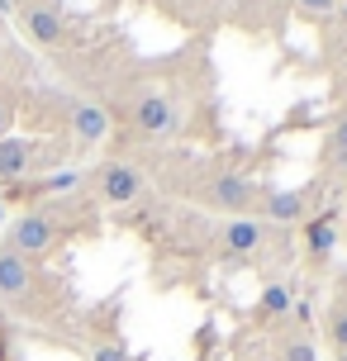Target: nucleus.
<instances>
[{
  "label": "nucleus",
  "instance_id": "nucleus-1",
  "mask_svg": "<svg viewBox=\"0 0 347 361\" xmlns=\"http://www.w3.org/2000/svg\"><path fill=\"white\" fill-rule=\"evenodd\" d=\"M143 190H147L143 171L128 166V162H105V166H100V176H95V195L105 200V204H133Z\"/></svg>",
  "mask_w": 347,
  "mask_h": 361
},
{
  "label": "nucleus",
  "instance_id": "nucleus-2",
  "mask_svg": "<svg viewBox=\"0 0 347 361\" xmlns=\"http://www.w3.org/2000/svg\"><path fill=\"white\" fill-rule=\"evenodd\" d=\"M200 200H205V204H214V209H224V214L233 219V214H248V209H252L257 185L248 176H214L200 190Z\"/></svg>",
  "mask_w": 347,
  "mask_h": 361
},
{
  "label": "nucleus",
  "instance_id": "nucleus-3",
  "mask_svg": "<svg viewBox=\"0 0 347 361\" xmlns=\"http://www.w3.org/2000/svg\"><path fill=\"white\" fill-rule=\"evenodd\" d=\"M53 238H57V224L48 214H19L15 228H10V247L34 262V257H43L48 247H53Z\"/></svg>",
  "mask_w": 347,
  "mask_h": 361
},
{
  "label": "nucleus",
  "instance_id": "nucleus-4",
  "mask_svg": "<svg viewBox=\"0 0 347 361\" xmlns=\"http://www.w3.org/2000/svg\"><path fill=\"white\" fill-rule=\"evenodd\" d=\"M133 124H138V133H147V138H166V133L181 128V114H176V105H171L166 95H143V100L133 105Z\"/></svg>",
  "mask_w": 347,
  "mask_h": 361
},
{
  "label": "nucleus",
  "instance_id": "nucleus-5",
  "mask_svg": "<svg viewBox=\"0 0 347 361\" xmlns=\"http://www.w3.org/2000/svg\"><path fill=\"white\" fill-rule=\"evenodd\" d=\"M19 24H24V34L43 43V48H62L67 43V24L57 15V5H24L19 10Z\"/></svg>",
  "mask_w": 347,
  "mask_h": 361
},
{
  "label": "nucleus",
  "instance_id": "nucleus-6",
  "mask_svg": "<svg viewBox=\"0 0 347 361\" xmlns=\"http://www.w3.org/2000/svg\"><path fill=\"white\" fill-rule=\"evenodd\" d=\"M262 243H267V224H262V219L233 214L229 224H224V247H229V257H243V262H248Z\"/></svg>",
  "mask_w": 347,
  "mask_h": 361
},
{
  "label": "nucleus",
  "instance_id": "nucleus-7",
  "mask_svg": "<svg viewBox=\"0 0 347 361\" xmlns=\"http://www.w3.org/2000/svg\"><path fill=\"white\" fill-rule=\"evenodd\" d=\"M29 286H34V262L19 257L15 247L5 243V247H0V295H5V300H24Z\"/></svg>",
  "mask_w": 347,
  "mask_h": 361
},
{
  "label": "nucleus",
  "instance_id": "nucleus-8",
  "mask_svg": "<svg viewBox=\"0 0 347 361\" xmlns=\"http://www.w3.org/2000/svg\"><path fill=\"white\" fill-rule=\"evenodd\" d=\"M310 209V190H267L262 195V224H300Z\"/></svg>",
  "mask_w": 347,
  "mask_h": 361
},
{
  "label": "nucleus",
  "instance_id": "nucleus-9",
  "mask_svg": "<svg viewBox=\"0 0 347 361\" xmlns=\"http://www.w3.org/2000/svg\"><path fill=\"white\" fill-rule=\"evenodd\" d=\"M338 243H343V224L333 214H319L305 224V252L314 257V262H329L333 252H338Z\"/></svg>",
  "mask_w": 347,
  "mask_h": 361
},
{
  "label": "nucleus",
  "instance_id": "nucleus-10",
  "mask_svg": "<svg viewBox=\"0 0 347 361\" xmlns=\"http://www.w3.org/2000/svg\"><path fill=\"white\" fill-rule=\"evenodd\" d=\"M72 133H76V143L95 147L105 133H110V114H105L100 105H91V100H76L72 105Z\"/></svg>",
  "mask_w": 347,
  "mask_h": 361
},
{
  "label": "nucleus",
  "instance_id": "nucleus-11",
  "mask_svg": "<svg viewBox=\"0 0 347 361\" xmlns=\"http://www.w3.org/2000/svg\"><path fill=\"white\" fill-rule=\"evenodd\" d=\"M38 147L29 138H0V180H19L29 166H34Z\"/></svg>",
  "mask_w": 347,
  "mask_h": 361
},
{
  "label": "nucleus",
  "instance_id": "nucleus-12",
  "mask_svg": "<svg viewBox=\"0 0 347 361\" xmlns=\"http://www.w3.org/2000/svg\"><path fill=\"white\" fill-rule=\"evenodd\" d=\"M295 309V300H291V290L286 286H262V295H257V314H262V319H286V314H291Z\"/></svg>",
  "mask_w": 347,
  "mask_h": 361
},
{
  "label": "nucleus",
  "instance_id": "nucleus-13",
  "mask_svg": "<svg viewBox=\"0 0 347 361\" xmlns=\"http://www.w3.org/2000/svg\"><path fill=\"white\" fill-rule=\"evenodd\" d=\"M281 361H319V347H314L305 333H295V338L281 343Z\"/></svg>",
  "mask_w": 347,
  "mask_h": 361
},
{
  "label": "nucleus",
  "instance_id": "nucleus-14",
  "mask_svg": "<svg viewBox=\"0 0 347 361\" xmlns=\"http://www.w3.org/2000/svg\"><path fill=\"white\" fill-rule=\"evenodd\" d=\"M329 162H347V114H338L329 128Z\"/></svg>",
  "mask_w": 347,
  "mask_h": 361
},
{
  "label": "nucleus",
  "instance_id": "nucleus-15",
  "mask_svg": "<svg viewBox=\"0 0 347 361\" xmlns=\"http://www.w3.org/2000/svg\"><path fill=\"white\" fill-rule=\"evenodd\" d=\"M329 343L338 347V352H347V305L333 309V319H329Z\"/></svg>",
  "mask_w": 347,
  "mask_h": 361
},
{
  "label": "nucleus",
  "instance_id": "nucleus-16",
  "mask_svg": "<svg viewBox=\"0 0 347 361\" xmlns=\"http://www.w3.org/2000/svg\"><path fill=\"white\" fill-rule=\"evenodd\" d=\"M295 5H300L310 19H329V15H338V10H343V0H295Z\"/></svg>",
  "mask_w": 347,
  "mask_h": 361
},
{
  "label": "nucleus",
  "instance_id": "nucleus-17",
  "mask_svg": "<svg viewBox=\"0 0 347 361\" xmlns=\"http://www.w3.org/2000/svg\"><path fill=\"white\" fill-rule=\"evenodd\" d=\"M91 361H133V357H128V347H119V343H100L91 352Z\"/></svg>",
  "mask_w": 347,
  "mask_h": 361
},
{
  "label": "nucleus",
  "instance_id": "nucleus-18",
  "mask_svg": "<svg viewBox=\"0 0 347 361\" xmlns=\"http://www.w3.org/2000/svg\"><path fill=\"white\" fill-rule=\"evenodd\" d=\"M72 185H76V176H72V171H62V176H48L38 190H72Z\"/></svg>",
  "mask_w": 347,
  "mask_h": 361
},
{
  "label": "nucleus",
  "instance_id": "nucleus-19",
  "mask_svg": "<svg viewBox=\"0 0 347 361\" xmlns=\"http://www.w3.org/2000/svg\"><path fill=\"white\" fill-rule=\"evenodd\" d=\"M5 128H10V105L0 100V133H5Z\"/></svg>",
  "mask_w": 347,
  "mask_h": 361
},
{
  "label": "nucleus",
  "instance_id": "nucleus-20",
  "mask_svg": "<svg viewBox=\"0 0 347 361\" xmlns=\"http://www.w3.org/2000/svg\"><path fill=\"white\" fill-rule=\"evenodd\" d=\"M338 95L347 100V62H343V72H338Z\"/></svg>",
  "mask_w": 347,
  "mask_h": 361
},
{
  "label": "nucleus",
  "instance_id": "nucleus-21",
  "mask_svg": "<svg viewBox=\"0 0 347 361\" xmlns=\"http://www.w3.org/2000/svg\"><path fill=\"white\" fill-rule=\"evenodd\" d=\"M0 224H5V200H0Z\"/></svg>",
  "mask_w": 347,
  "mask_h": 361
},
{
  "label": "nucleus",
  "instance_id": "nucleus-22",
  "mask_svg": "<svg viewBox=\"0 0 347 361\" xmlns=\"http://www.w3.org/2000/svg\"><path fill=\"white\" fill-rule=\"evenodd\" d=\"M338 361H347V352H338Z\"/></svg>",
  "mask_w": 347,
  "mask_h": 361
},
{
  "label": "nucleus",
  "instance_id": "nucleus-23",
  "mask_svg": "<svg viewBox=\"0 0 347 361\" xmlns=\"http://www.w3.org/2000/svg\"><path fill=\"white\" fill-rule=\"evenodd\" d=\"M343 19H347V5H343Z\"/></svg>",
  "mask_w": 347,
  "mask_h": 361
},
{
  "label": "nucleus",
  "instance_id": "nucleus-24",
  "mask_svg": "<svg viewBox=\"0 0 347 361\" xmlns=\"http://www.w3.org/2000/svg\"><path fill=\"white\" fill-rule=\"evenodd\" d=\"M343 5H347V0H343Z\"/></svg>",
  "mask_w": 347,
  "mask_h": 361
}]
</instances>
